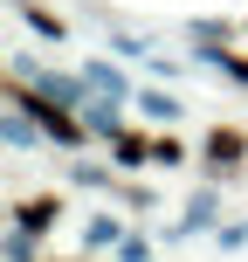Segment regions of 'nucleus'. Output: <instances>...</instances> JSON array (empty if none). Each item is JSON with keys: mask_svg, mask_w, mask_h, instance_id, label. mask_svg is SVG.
Here are the masks:
<instances>
[{"mask_svg": "<svg viewBox=\"0 0 248 262\" xmlns=\"http://www.w3.org/2000/svg\"><path fill=\"white\" fill-rule=\"evenodd\" d=\"M14 104H28V111H35V118L49 124L55 138H62V145H76V138H83V124H69V118H62V111H55V104H35V97H28V90H14Z\"/></svg>", "mask_w": 248, "mask_h": 262, "instance_id": "nucleus-1", "label": "nucleus"}]
</instances>
